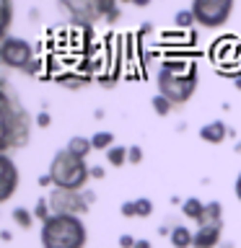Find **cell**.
<instances>
[{"instance_id":"cell-16","label":"cell","mask_w":241,"mask_h":248,"mask_svg":"<svg viewBox=\"0 0 241 248\" xmlns=\"http://www.w3.org/2000/svg\"><path fill=\"white\" fill-rule=\"evenodd\" d=\"M127 150H130V145H114L112 150H106V163L109 166H114V168H122V166H127Z\"/></svg>"},{"instance_id":"cell-24","label":"cell","mask_w":241,"mask_h":248,"mask_svg":"<svg viewBox=\"0 0 241 248\" xmlns=\"http://www.w3.org/2000/svg\"><path fill=\"white\" fill-rule=\"evenodd\" d=\"M143 163V147L140 145H130L127 150V166H140Z\"/></svg>"},{"instance_id":"cell-11","label":"cell","mask_w":241,"mask_h":248,"mask_svg":"<svg viewBox=\"0 0 241 248\" xmlns=\"http://www.w3.org/2000/svg\"><path fill=\"white\" fill-rule=\"evenodd\" d=\"M228 135H231V129L225 127L221 119L207 122V124H202V127H200V140H202V142H207V145H223Z\"/></svg>"},{"instance_id":"cell-12","label":"cell","mask_w":241,"mask_h":248,"mask_svg":"<svg viewBox=\"0 0 241 248\" xmlns=\"http://www.w3.org/2000/svg\"><path fill=\"white\" fill-rule=\"evenodd\" d=\"M169 243L174 248H194V230H189L187 225H176L169 235Z\"/></svg>"},{"instance_id":"cell-1","label":"cell","mask_w":241,"mask_h":248,"mask_svg":"<svg viewBox=\"0 0 241 248\" xmlns=\"http://www.w3.org/2000/svg\"><path fill=\"white\" fill-rule=\"evenodd\" d=\"M31 114L21 104L18 93L8 78H0V150L11 155L18 147H26L31 140Z\"/></svg>"},{"instance_id":"cell-19","label":"cell","mask_w":241,"mask_h":248,"mask_svg":"<svg viewBox=\"0 0 241 248\" xmlns=\"http://www.w3.org/2000/svg\"><path fill=\"white\" fill-rule=\"evenodd\" d=\"M151 106H153V111L158 114V116H169L171 111H174V104H171V101L166 98V96H161V93H155V96L151 98Z\"/></svg>"},{"instance_id":"cell-15","label":"cell","mask_w":241,"mask_h":248,"mask_svg":"<svg viewBox=\"0 0 241 248\" xmlns=\"http://www.w3.org/2000/svg\"><path fill=\"white\" fill-rule=\"evenodd\" d=\"M13 23V3L11 0H0V42L8 39V29H11Z\"/></svg>"},{"instance_id":"cell-34","label":"cell","mask_w":241,"mask_h":248,"mask_svg":"<svg viewBox=\"0 0 241 248\" xmlns=\"http://www.w3.org/2000/svg\"><path fill=\"white\" fill-rule=\"evenodd\" d=\"M221 248H233V243H231V240H228V243H221Z\"/></svg>"},{"instance_id":"cell-4","label":"cell","mask_w":241,"mask_h":248,"mask_svg":"<svg viewBox=\"0 0 241 248\" xmlns=\"http://www.w3.org/2000/svg\"><path fill=\"white\" fill-rule=\"evenodd\" d=\"M47 173L52 176L54 189H65V191H83L88 189V181H91V166L83 158L73 155L68 147H62V150L52 155Z\"/></svg>"},{"instance_id":"cell-5","label":"cell","mask_w":241,"mask_h":248,"mask_svg":"<svg viewBox=\"0 0 241 248\" xmlns=\"http://www.w3.org/2000/svg\"><path fill=\"white\" fill-rule=\"evenodd\" d=\"M60 11L70 13V21L81 26H96V23H117L122 8L114 0H60Z\"/></svg>"},{"instance_id":"cell-7","label":"cell","mask_w":241,"mask_h":248,"mask_svg":"<svg viewBox=\"0 0 241 248\" xmlns=\"http://www.w3.org/2000/svg\"><path fill=\"white\" fill-rule=\"evenodd\" d=\"M189 11L202 29H221L233 13V0H192Z\"/></svg>"},{"instance_id":"cell-6","label":"cell","mask_w":241,"mask_h":248,"mask_svg":"<svg viewBox=\"0 0 241 248\" xmlns=\"http://www.w3.org/2000/svg\"><path fill=\"white\" fill-rule=\"evenodd\" d=\"M223 238V204L207 202L205 217L194 228V248H218Z\"/></svg>"},{"instance_id":"cell-20","label":"cell","mask_w":241,"mask_h":248,"mask_svg":"<svg viewBox=\"0 0 241 248\" xmlns=\"http://www.w3.org/2000/svg\"><path fill=\"white\" fill-rule=\"evenodd\" d=\"M31 212H34V217H36V220L44 225V222H47V220H50V217H52V207H50V199H47V197H39Z\"/></svg>"},{"instance_id":"cell-13","label":"cell","mask_w":241,"mask_h":248,"mask_svg":"<svg viewBox=\"0 0 241 248\" xmlns=\"http://www.w3.org/2000/svg\"><path fill=\"white\" fill-rule=\"evenodd\" d=\"M205 207H207V202H202L197 197H189V199L182 202V215L192 222H200L202 217H205Z\"/></svg>"},{"instance_id":"cell-26","label":"cell","mask_w":241,"mask_h":248,"mask_svg":"<svg viewBox=\"0 0 241 248\" xmlns=\"http://www.w3.org/2000/svg\"><path fill=\"white\" fill-rule=\"evenodd\" d=\"M135 243H138V240L132 238V235H127V232L120 235V248H135Z\"/></svg>"},{"instance_id":"cell-29","label":"cell","mask_w":241,"mask_h":248,"mask_svg":"<svg viewBox=\"0 0 241 248\" xmlns=\"http://www.w3.org/2000/svg\"><path fill=\"white\" fill-rule=\"evenodd\" d=\"M233 194H236V199L241 202V170H239V176H236V181H233Z\"/></svg>"},{"instance_id":"cell-8","label":"cell","mask_w":241,"mask_h":248,"mask_svg":"<svg viewBox=\"0 0 241 248\" xmlns=\"http://www.w3.org/2000/svg\"><path fill=\"white\" fill-rule=\"evenodd\" d=\"M0 62L8 70H26L34 73V46L21 36H8L0 42Z\"/></svg>"},{"instance_id":"cell-35","label":"cell","mask_w":241,"mask_h":248,"mask_svg":"<svg viewBox=\"0 0 241 248\" xmlns=\"http://www.w3.org/2000/svg\"><path fill=\"white\" fill-rule=\"evenodd\" d=\"M233 150H236V153L241 155V140H239V145H236V147H233Z\"/></svg>"},{"instance_id":"cell-14","label":"cell","mask_w":241,"mask_h":248,"mask_svg":"<svg viewBox=\"0 0 241 248\" xmlns=\"http://www.w3.org/2000/svg\"><path fill=\"white\" fill-rule=\"evenodd\" d=\"M68 150L73 153V155H78V158H88V155L93 153V145H91V137H83V135H75V137H70L68 140Z\"/></svg>"},{"instance_id":"cell-17","label":"cell","mask_w":241,"mask_h":248,"mask_svg":"<svg viewBox=\"0 0 241 248\" xmlns=\"http://www.w3.org/2000/svg\"><path fill=\"white\" fill-rule=\"evenodd\" d=\"M11 217H13V222L18 225L21 230H29L31 225H34V212H31V209H26V207H13L11 209Z\"/></svg>"},{"instance_id":"cell-33","label":"cell","mask_w":241,"mask_h":248,"mask_svg":"<svg viewBox=\"0 0 241 248\" xmlns=\"http://www.w3.org/2000/svg\"><path fill=\"white\" fill-rule=\"evenodd\" d=\"M233 85H236V91H241V78H236V80H233Z\"/></svg>"},{"instance_id":"cell-3","label":"cell","mask_w":241,"mask_h":248,"mask_svg":"<svg viewBox=\"0 0 241 248\" xmlns=\"http://www.w3.org/2000/svg\"><path fill=\"white\" fill-rule=\"evenodd\" d=\"M42 248H86L88 246V228L83 217L52 215L39 230Z\"/></svg>"},{"instance_id":"cell-28","label":"cell","mask_w":241,"mask_h":248,"mask_svg":"<svg viewBox=\"0 0 241 248\" xmlns=\"http://www.w3.org/2000/svg\"><path fill=\"white\" fill-rule=\"evenodd\" d=\"M104 176H106V173H104V168H101V166H91V178H96V181H101Z\"/></svg>"},{"instance_id":"cell-23","label":"cell","mask_w":241,"mask_h":248,"mask_svg":"<svg viewBox=\"0 0 241 248\" xmlns=\"http://www.w3.org/2000/svg\"><path fill=\"white\" fill-rule=\"evenodd\" d=\"M153 202L148 199V197H140V199H135V212H138V217H151L153 215Z\"/></svg>"},{"instance_id":"cell-25","label":"cell","mask_w":241,"mask_h":248,"mask_svg":"<svg viewBox=\"0 0 241 248\" xmlns=\"http://www.w3.org/2000/svg\"><path fill=\"white\" fill-rule=\"evenodd\" d=\"M120 215H122V217H138V212H135V199H132V202H122Z\"/></svg>"},{"instance_id":"cell-2","label":"cell","mask_w":241,"mask_h":248,"mask_svg":"<svg viewBox=\"0 0 241 248\" xmlns=\"http://www.w3.org/2000/svg\"><path fill=\"white\" fill-rule=\"evenodd\" d=\"M155 88L174 106H184L197 91V65L182 60H163L155 75Z\"/></svg>"},{"instance_id":"cell-18","label":"cell","mask_w":241,"mask_h":248,"mask_svg":"<svg viewBox=\"0 0 241 248\" xmlns=\"http://www.w3.org/2000/svg\"><path fill=\"white\" fill-rule=\"evenodd\" d=\"M91 145H93V150H112L114 147V135L112 132H106V129H99L96 135H91Z\"/></svg>"},{"instance_id":"cell-10","label":"cell","mask_w":241,"mask_h":248,"mask_svg":"<svg viewBox=\"0 0 241 248\" xmlns=\"http://www.w3.org/2000/svg\"><path fill=\"white\" fill-rule=\"evenodd\" d=\"M21 186V170L11 155H0V202H11V197Z\"/></svg>"},{"instance_id":"cell-21","label":"cell","mask_w":241,"mask_h":248,"mask_svg":"<svg viewBox=\"0 0 241 248\" xmlns=\"http://www.w3.org/2000/svg\"><path fill=\"white\" fill-rule=\"evenodd\" d=\"M57 85H65V88H81V85H86V75L62 73V75H57Z\"/></svg>"},{"instance_id":"cell-27","label":"cell","mask_w":241,"mask_h":248,"mask_svg":"<svg viewBox=\"0 0 241 248\" xmlns=\"http://www.w3.org/2000/svg\"><path fill=\"white\" fill-rule=\"evenodd\" d=\"M50 122H52V119H50V114H47V111H42V114L36 116V124H39L42 129H44V127H50Z\"/></svg>"},{"instance_id":"cell-9","label":"cell","mask_w":241,"mask_h":248,"mask_svg":"<svg viewBox=\"0 0 241 248\" xmlns=\"http://www.w3.org/2000/svg\"><path fill=\"white\" fill-rule=\"evenodd\" d=\"M86 191V189H83ZM83 191H65V189H52L50 199V207H52V215H73V217H83L86 212L91 209L88 199H86Z\"/></svg>"},{"instance_id":"cell-22","label":"cell","mask_w":241,"mask_h":248,"mask_svg":"<svg viewBox=\"0 0 241 248\" xmlns=\"http://www.w3.org/2000/svg\"><path fill=\"white\" fill-rule=\"evenodd\" d=\"M174 23H176V29H189L197 21H194V16H192L189 8H182V11H176V16H174Z\"/></svg>"},{"instance_id":"cell-31","label":"cell","mask_w":241,"mask_h":248,"mask_svg":"<svg viewBox=\"0 0 241 248\" xmlns=\"http://www.w3.org/2000/svg\"><path fill=\"white\" fill-rule=\"evenodd\" d=\"M135 248H153V243H151L148 238H140L138 243H135Z\"/></svg>"},{"instance_id":"cell-32","label":"cell","mask_w":241,"mask_h":248,"mask_svg":"<svg viewBox=\"0 0 241 248\" xmlns=\"http://www.w3.org/2000/svg\"><path fill=\"white\" fill-rule=\"evenodd\" d=\"M83 194H86V199H88V204H93V202H96V191H93V189H86Z\"/></svg>"},{"instance_id":"cell-30","label":"cell","mask_w":241,"mask_h":248,"mask_svg":"<svg viewBox=\"0 0 241 248\" xmlns=\"http://www.w3.org/2000/svg\"><path fill=\"white\" fill-rule=\"evenodd\" d=\"M39 186H54L52 176L50 173H42V176H39Z\"/></svg>"}]
</instances>
